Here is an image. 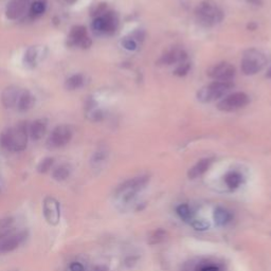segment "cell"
I'll return each instance as SVG.
<instances>
[{
    "mask_svg": "<svg viewBox=\"0 0 271 271\" xmlns=\"http://www.w3.org/2000/svg\"><path fill=\"white\" fill-rule=\"evenodd\" d=\"M29 127L25 122L4 131L0 136V145L11 152H22L28 144Z\"/></svg>",
    "mask_w": 271,
    "mask_h": 271,
    "instance_id": "6da1fadb",
    "label": "cell"
},
{
    "mask_svg": "<svg viewBox=\"0 0 271 271\" xmlns=\"http://www.w3.org/2000/svg\"><path fill=\"white\" fill-rule=\"evenodd\" d=\"M195 16L200 25L213 27L221 24L225 14L222 7L213 0H203L195 9Z\"/></svg>",
    "mask_w": 271,
    "mask_h": 271,
    "instance_id": "7a4b0ae2",
    "label": "cell"
},
{
    "mask_svg": "<svg viewBox=\"0 0 271 271\" xmlns=\"http://www.w3.org/2000/svg\"><path fill=\"white\" fill-rule=\"evenodd\" d=\"M233 87L234 85L232 82L215 81L199 90L197 92V100L201 103L213 102L227 94Z\"/></svg>",
    "mask_w": 271,
    "mask_h": 271,
    "instance_id": "3957f363",
    "label": "cell"
},
{
    "mask_svg": "<svg viewBox=\"0 0 271 271\" xmlns=\"http://www.w3.org/2000/svg\"><path fill=\"white\" fill-rule=\"evenodd\" d=\"M267 59L264 53L257 49L247 50L242 59V71L246 75H254L265 67Z\"/></svg>",
    "mask_w": 271,
    "mask_h": 271,
    "instance_id": "277c9868",
    "label": "cell"
},
{
    "mask_svg": "<svg viewBox=\"0 0 271 271\" xmlns=\"http://www.w3.org/2000/svg\"><path fill=\"white\" fill-rule=\"evenodd\" d=\"M148 181V176H140L127 180V181L118 186V189L116 190V195L121 197L124 201H131L143 187H145Z\"/></svg>",
    "mask_w": 271,
    "mask_h": 271,
    "instance_id": "5b68a950",
    "label": "cell"
},
{
    "mask_svg": "<svg viewBox=\"0 0 271 271\" xmlns=\"http://www.w3.org/2000/svg\"><path fill=\"white\" fill-rule=\"evenodd\" d=\"M248 103H249V96L246 93L235 92L229 94L225 99H223L217 104V108L225 112H231L244 108Z\"/></svg>",
    "mask_w": 271,
    "mask_h": 271,
    "instance_id": "8992f818",
    "label": "cell"
},
{
    "mask_svg": "<svg viewBox=\"0 0 271 271\" xmlns=\"http://www.w3.org/2000/svg\"><path fill=\"white\" fill-rule=\"evenodd\" d=\"M43 213L45 220L51 226H57L61 221V206L52 196H47L43 202Z\"/></svg>",
    "mask_w": 271,
    "mask_h": 271,
    "instance_id": "52a82bcc",
    "label": "cell"
},
{
    "mask_svg": "<svg viewBox=\"0 0 271 271\" xmlns=\"http://www.w3.org/2000/svg\"><path fill=\"white\" fill-rule=\"evenodd\" d=\"M28 237V231L22 230L16 233H11L10 235L0 240V254H5L14 251L25 242Z\"/></svg>",
    "mask_w": 271,
    "mask_h": 271,
    "instance_id": "ba28073f",
    "label": "cell"
},
{
    "mask_svg": "<svg viewBox=\"0 0 271 271\" xmlns=\"http://www.w3.org/2000/svg\"><path fill=\"white\" fill-rule=\"evenodd\" d=\"M209 77L218 82H231L235 75V68L229 63H221L211 68Z\"/></svg>",
    "mask_w": 271,
    "mask_h": 271,
    "instance_id": "9c48e42d",
    "label": "cell"
},
{
    "mask_svg": "<svg viewBox=\"0 0 271 271\" xmlns=\"http://www.w3.org/2000/svg\"><path fill=\"white\" fill-rule=\"evenodd\" d=\"M72 130L68 125L56 126L49 138V144L52 147H62L70 142Z\"/></svg>",
    "mask_w": 271,
    "mask_h": 271,
    "instance_id": "30bf717a",
    "label": "cell"
},
{
    "mask_svg": "<svg viewBox=\"0 0 271 271\" xmlns=\"http://www.w3.org/2000/svg\"><path fill=\"white\" fill-rule=\"evenodd\" d=\"M29 7V0H11L7 3L5 15L9 19H17L26 13Z\"/></svg>",
    "mask_w": 271,
    "mask_h": 271,
    "instance_id": "8fae6325",
    "label": "cell"
},
{
    "mask_svg": "<svg viewBox=\"0 0 271 271\" xmlns=\"http://www.w3.org/2000/svg\"><path fill=\"white\" fill-rule=\"evenodd\" d=\"M70 41L73 45H79L82 48L91 46V40L87 34V29L83 26L73 27L70 32Z\"/></svg>",
    "mask_w": 271,
    "mask_h": 271,
    "instance_id": "7c38bea8",
    "label": "cell"
},
{
    "mask_svg": "<svg viewBox=\"0 0 271 271\" xmlns=\"http://www.w3.org/2000/svg\"><path fill=\"white\" fill-rule=\"evenodd\" d=\"M186 53L181 49H173L163 54L159 59V63L162 65H173V64H181L186 61Z\"/></svg>",
    "mask_w": 271,
    "mask_h": 271,
    "instance_id": "4fadbf2b",
    "label": "cell"
},
{
    "mask_svg": "<svg viewBox=\"0 0 271 271\" xmlns=\"http://www.w3.org/2000/svg\"><path fill=\"white\" fill-rule=\"evenodd\" d=\"M20 91L17 87L15 86H9L6 87L1 94V101L3 106L5 108H12L14 107L15 105H17L19 95H20Z\"/></svg>",
    "mask_w": 271,
    "mask_h": 271,
    "instance_id": "5bb4252c",
    "label": "cell"
},
{
    "mask_svg": "<svg viewBox=\"0 0 271 271\" xmlns=\"http://www.w3.org/2000/svg\"><path fill=\"white\" fill-rule=\"evenodd\" d=\"M212 162H213L212 158H205V159L199 160L193 168L190 169L189 173H187V176H189L190 179H195L201 176L210 169Z\"/></svg>",
    "mask_w": 271,
    "mask_h": 271,
    "instance_id": "9a60e30c",
    "label": "cell"
},
{
    "mask_svg": "<svg viewBox=\"0 0 271 271\" xmlns=\"http://www.w3.org/2000/svg\"><path fill=\"white\" fill-rule=\"evenodd\" d=\"M47 131V123L45 120H36L29 127V135L32 140H41Z\"/></svg>",
    "mask_w": 271,
    "mask_h": 271,
    "instance_id": "2e32d148",
    "label": "cell"
},
{
    "mask_svg": "<svg viewBox=\"0 0 271 271\" xmlns=\"http://www.w3.org/2000/svg\"><path fill=\"white\" fill-rule=\"evenodd\" d=\"M35 99L31 92L29 91H22L19 95V99L17 102V107L20 111H27L31 109L34 106Z\"/></svg>",
    "mask_w": 271,
    "mask_h": 271,
    "instance_id": "e0dca14e",
    "label": "cell"
},
{
    "mask_svg": "<svg viewBox=\"0 0 271 271\" xmlns=\"http://www.w3.org/2000/svg\"><path fill=\"white\" fill-rule=\"evenodd\" d=\"M15 227V221L13 217H4L0 220V240L10 235Z\"/></svg>",
    "mask_w": 271,
    "mask_h": 271,
    "instance_id": "ac0fdd59",
    "label": "cell"
},
{
    "mask_svg": "<svg viewBox=\"0 0 271 271\" xmlns=\"http://www.w3.org/2000/svg\"><path fill=\"white\" fill-rule=\"evenodd\" d=\"M225 182L228 185L229 189L235 190L242 184L243 182V176L239 174L238 172H229L225 176Z\"/></svg>",
    "mask_w": 271,
    "mask_h": 271,
    "instance_id": "d6986e66",
    "label": "cell"
},
{
    "mask_svg": "<svg viewBox=\"0 0 271 271\" xmlns=\"http://www.w3.org/2000/svg\"><path fill=\"white\" fill-rule=\"evenodd\" d=\"M232 220V214L224 208H217L214 211V221L218 226L227 225Z\"/></svg>",
    "mask_w": 271,
    "mask_h": 271,
    "instance_id": "ffe728a7",
    "label": "cell"
},
{
    "mask_svg": "<svg viewBox=\"0 0 271 271\" xmlns=\"http://www.w3.org/2000/svg\"><path fill=\"white\" fill-rule=\"evenodd\" d=\"M70 173H71L70 168L66 164H62L53 171L52 176H53V178L57 180V181H64V180H66L70 176Z\"/></svg>",
    "mask_w": 271,
    "mask_h": 271,
    "instance_id": "44dd1931",
    "label": "cell"
},
{
    "mask_svg": "<svg viewBox=\"0 0 271 271\" xmlns=\"http://www.w3.org/2000/svg\"><path fill=\"white\" fill-rule=\"evenodd\" d=\"M84 84V78L82 74H74L71 78H69L66 82V87L69 90L78 89Z\"/></svg>",
    "mask_w": 271,
    "mask_h": 271,
    "instance_id": "7402d4cb",
    "label": "cell"
},
{
    "mask_svg": "<svg viewBox=\"0 0 271 271\" xmlns=\"http://www.w3.org/2000/svg\"><path fill=\"white\" fill-rule=\"evenodd\" d=\"M45 11H46V2L43 1V0H37L30 7V13H31L32 16H40Z\"/></svg>",
    "mask_w": 271,
    "mask_h": 271,
    "instance_id": "603a6c76",
    "label": "cell"
},
{
    "mask_svg": "<svg viewBox=\"0 0 271 271\" xmlns=\"http://www.w3.org/2000/svg\"><path fill=\"white\" fill-rule=\"evenodd\" d=\"M165 236H167V232L162 229H158L154 233H152V235L148 237V244L150 245H156L159 244L165 239Z\"/></svg>",
    "mask_w": 271,
    "mask_h": 271,
    "instance_id": "cb8c5ba5",
    "label": "cell"
},
{
    "mask_svg": "<svg viewBox=\"0 0 271 271\" xmlns=\"http://www.w3.org/2000/svg\"><path fill=\"white\" fill-rule=\"evenodd\" d=\"M177 214L180 216V218L181 220H183L184 222H187V221H191L192 217H193V213H192V210L191 208L187 206V205H180L178 208H177Z\"/></svg>",
    "mask_w": 271,
    "mask_h": 271,
    "instance_id": "d4e9b609",
    "label": "cell"
},
{
    "mask_svg": "<svg viewBox=\"0 0 271 271\" xmlns=\"http://www.w3.org/2000/svg\"><path fill=\"white\" fill-rule=\"evenodd\" d=\"M53 163H54L53 158H51V157L45 158L44 160H42L40 162L39 167H37V171H39V173H41V174H46L47 172H49L51 170Z\"/></svg>",
    "mask_w": 271,
    "mask_h": 271,
    "instance_id": "484cf974",
    "label": "cell"
},
{
    "mask_svg": "<svg viewBox=\"0 0 271 271\" xmlns=\"http://www.w3.org/2000/svg\"><path fill=\"white\" fill-rule=\"evenodd\" d=\"M92 27H93L94 30H96V31L106 33V21H105V18H104L103 15H102V16H99V17H96L94 19Z\"/></svg>",
    "mask_w": 271,
    "mask_h": 271,
    "instance_id": "4316f807",
    "label": "cell"
},
{
    "mask_svg": "<svg viewBox=\"0 0 271 271\" xmlns=\"http://www.w3.org/2000/svg\"><path fill=\"white\" fill-rule=\"evenodd\" d=\"M122 45L126 50H130V51H135L138 48V42L135 39H133V37H126V39L122 42Z\"/></svg>",
    "mask_w": 271,
    "mask_h": 271,
    "instance_id": "83f0119b",
    "label": "cell"
},
{
    "mask_svg": "<svg viewBox=\"0 0 271 271\" xmlns=\"http://www.w3.org/2000/svg\"><path fill=\"white\" fill-rule=\"evenodd\" d=\"M190 68H191L190 63H186V62L181 63L177 67V69L174 71V73L176 75H178V77H184V75L189 73Z\"/></svg>",
    "mask_w": 271,
    "mask_h": 271,
    "instance_id": "f1b7e54d",
    "label": "cell"
},
{
    "mask_svg": "<svg viewBox=\"0 0 271 271\" xmlns=\"http://www.w3.org/2000/svg\"><path fill=\"white\" fill-rule=\"evenodd\" d=\"M192 227L197 231H205L210 228V224L205 220H197L192 222Z\"/></svg>",
    "mask_w": 271,
    "mask_h": 271,
    "instance_id": "f546056e",
    "label": "cell"
},
{
    "mask_svg": "<svg viewBox=\"0 0 271 271\" xmlns=\"http://www.w3.org/2000/svg\"><path fill=\"white\" fill-rule=\"evenodd\" d=\"M69 270L70 271H85V268L81 264V263L74 262L69 266Z\"/></svg>",
    "mask_w": 271,
    "mask_h": 271,
    "instance_id": "4dcf8cb0",
    "label": "cell"
},
{
    "mask_svg": "<svg viewBox=\"0 0 271 271\" xmlns=\"http://www.w3.org/2000/svg\"><path fill=\"white\" fill-rule=\"evenodd\" d=\"M105 158H106V154H105L104 152H99V153H96L93 157V162L95 163H100L102 161L105 160Z\"/></svg>",
    "mask_w": 271,
    "mask_h": 271,
    "instance_id": "1f68e13d",
    "label": "cell"
},
{
    "mask_svg": "<svg viewBox=\"0 0 271 271\" xmlns=\"http://www.w3.org/2000/svg\"><path fill=\"white\" fill-rule=\"evenodd\" d=\"M200 271H220V268L215 265H208V266L202 267Z\"/></svg>",
    "mask_w": 271,
    "mask_h": 271,
    "instance_id": "d6a6232c",
    "label": "cell"
},
{
    "mask_svg": "<svg viewBox=\"0 0 271 271\" xmlns=\"http://www.w3.org/2000/svg\"><path fill=\"white\" fill-rule=\"evenodd\" d=\"M91 271H108V268L104 265H99V266L93 267Z\"/></svg>",
    "mask_w": 271,
    "mask_h": 271,
    "instance_id": "836d02e7",
    "label": "cell"
},
{
    "mask_svg": "<svg viewBox=\"0 0 271 271\" xmlns=\"http://www.w3.org/2000/svg\"><path fill=\"white\" fill-rule=\"evenodd\" d=\"M248 3H251L253 5H261L262 4V0H246Z\"/></svg>",
    "mask_w": 271,
    "mask_h": 271,
    "instance_id": "e575fe53",
    "label": "cell"
},
{
    "mask_svg": "<svg viewBox=\"0 0 271 271\" xmlns=\"http://www.w3.org/2000/svg\"><path fill=\"white\" fill-rule=\"evenodd\" d=\"M266 77H267V78H269V79H271V68H270V69L267 71Z\"/></svg>",
    "mask_w": 271,
    "mask_h": 271,
    "instance_id": "d590c367",
    "label": "cell"
}]
</instances>
